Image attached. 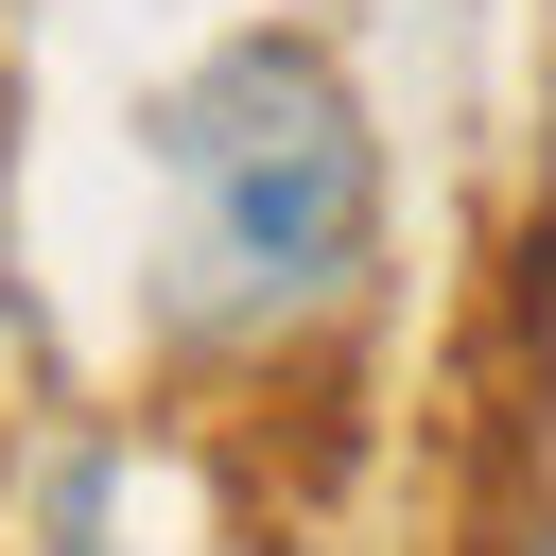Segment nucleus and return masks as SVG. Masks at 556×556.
<instances>
[{
	"instance_id": "obj_1",
	"label": "nucleus",
	"mask_w": 556,
	"mask_h": 556,
	"mask_svg": "<svg viewBox=\"0 0 556 556\" xmlns=\"http://www.w3.org/2000/svg\"><path fill=\"white\" fill-rule=\"evenodd\" d=\"M174 156V313L191 330H295L382 243V122L330 35H226L156 104Z\"/></svg>"
}]
</instances>
